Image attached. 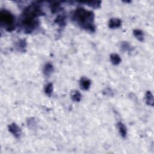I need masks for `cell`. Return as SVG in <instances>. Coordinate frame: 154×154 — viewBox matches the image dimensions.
I'll return each mask as SVG.
<instances>
[{"instance_id": "obj_15", "label": "cell", "mask_w": 154, "mask_h": 154, "mask_svg": "<svg viewBox=\"0 0 154 154\" xmlns=\"http://www.w3.org/2000/svg\"><path fill=\"white\" fill-rule=\"evenodd\" d=\"M27 46V43L25 40H21L20 41L18 42L17 44V48L19 49V50L21 51H24Z\"/></svg>"}, {"instance_id": "obj_8", "label": "cell", "mask_w": 154, "mask_h": 154, "mask_svg": "<svg viewBox=\"0 0 154 154\" xmlns=\"http://www.w3.org/2000/svg\"><path fill=\"white\" fill-rule=\"evenodd\" d=\"M117 126H118L119 132L121 136L123 138H126L127 135V129L125 125L124 124H122V122H118V124H117Z\"/></svg>"}, {"instance_id": "obj_9", "label": "cell", "mask_w": 154, "mask_h": 154, "mask_svg": "<svg viewBox=\"0 0 154 154\" xmlns=\"http://www.w3.org/2000/svg\"><path fill=\"white\" fill-rule=\"evenodd\" d=\"M145 100L146 104L149 106H153V96L150 91H147L145 95Z\"/></svg>"}, {"instance_id": "obj_2", "label": "cell", "mask_w": 154, "mask_h": 154, "mask_svg": "<svg viewBox=\"0 0 154 154\" xmlns=\"http://www.w3.org/2000/svg\"><path fill=\"white\" fill-rule=\"evenodd\" d=\"M71 19L83 29L90 32H94L95 31V15L93 11L79 7L72 12Z\"/></svg>"}, {"instance_id": "obj_17", "label": "cell", "mask_w": 154, "mask_h": 154, "mask_svg": "<svg viewBox=\"0 0 154 154\" xmlns=\"http://www.w3.org/2000/svg\"><path fill=\"white\" fill-rule=\"evenodd\" d=\"M87 4H89L88 5L90 6V7H92L93 8L95 9H98L100 7L101 2V1H97V2H86L85 3Z\"/></svg>"}, {"instance_id": "obj_16", "label": "cell", "mask_w": 154, "mask_h": 154, "mask_svg": "<svg viewBox=\"0 0 154 154\" xmlns=\"http://www.w3.org/2000/svg\"><path fill=\"white\" fill-rule=\"evenodd\" d=\"M60 8V4L59 3H54L52 4L51 5V10L52 11V13H55V12L57 11Z\"/></svg>"}, {"instance_id": "obj_10", "label": "cell", "mask_w": 154, "mask_h": 154, "mask_svg": "<svg viewBox=\"0 0 154 154\" xmlns=\"http://www.w3.org/2000/svg\"><path fill=\"white\" fill-rule=\"evenodd\" d=\"M110 61L113 65H118L121 62V58L119 55L116 54H112L110 55Z\"/></svg>"}, {"instance_id": "obj_6", "label": "cell", "mask_w": 154, "mask_h": 154, "mask_svg": "<svg viewBox=\"0 0 154 154\" xmlns=\"http://www.w3.org/2000/svg\"><path fill=\"white\" fill-rule=\"evenodd\" d=\"M122 21L118 18H112L108 22V27L111 29L118 28L121 26Z\"/></svg>"}, {"instance_id": "obj_1", "label": "cell", "mask_w": 154, "mask_h": 154, "mask_svg": "<svg viewBox=\"0 0 154 154\" xmlns=\"http://www.w3.org/2000/svg\"><path fill=\"white\" fill-rule=\"evenodd\" d=\"M40 6L39 4L33 3L24 9L21 17V25L24 32L31 33L39 26L38 17L43 15Z\"/></svg>"}, {"instance_id": "obj_18", "label": "cell", "mask_w": 154, "mask_h": 154, "mask_svg": "<svg viewBox=\"0 0 154 154\" xmlns=\"http://www.w3.org/2000/svg\"><path fill=\"white\" fill-rule=\"evenodd\" d=\"M121 48L124 51H129L131 49V46L129 45V44H128V43L126 42H123L122 45H121Z\"/></svg>"}, {"instance_id": "obj_14", "label": "cell", "mask_w": 154, "mask_h": 154, "mask_svg": "<svg viewBox=\"0 0 154 154\" xmlns=\"http://www.w3.org/2000/svg\"><path fill=\"white\" fill-rule=\"evenodd\" d=\"M53 91V85L52 83H48L46 85L45 87V93L48 96L51 97Z\"/></svg>"}, {"instance_id": "obj_3", "label": "cell", "mask_w": 154, "mask_h": 154, "mask_svg": "<svg viewBox=\"0 0 154 154\" xmlns=\"http://www.w3.org/2000/svg\"><path fill=\"white\" fill-rule=\"evenodd\" d=\"M15 17L7 10H2L0 12V21L6 30L11 32L15 29Z\"/></svg>"}, {"instance_id": "obj_4", "label": "cell", "mask_w": 154, "mask_h": 154, "mask_svg": "<svg viewBox=\"0 0 154 154\" xmlns=\"http://www.w3.org/2000/svg\"><path fill=\"white\" fill-rule=\"evenodd\" d=\"M9 131L13 134L16 139H20L21 136V129L15 123L9 125Z\"/></svg>"}, {"instance_id": "obj_5", "label": "cell", "mask_w": 154, "mask_h": 154, "mask_svg": "<svg viewBox=\"0 0 154 154\" xmlns=\"http://www.w3.org/2000/svg\"><path fill=\"white\" fill-rule=\"evenodd\" d=\"M91 85L90 80L85 77H82L79 81V86L84 90H88Z\"/></svg>"}, {"instance_id": "obj_13", "label": "cell", "mask_w": 154, "mask_h": 154, "mask_svg": "<svg viewBox=\"0 0 154 154\" xmlns=\"http://www.w3.org/2000/svg\"><path fill=\"white\" fill-rule=\"evenodd\" d=\"M55 22H56L59 26L63 27L66 25V17L65 16L60 15L55 19Z\"/></svg>"}, {"instance_id": "obj_12", "label": "cell", "mask_w": 154, "mask_h": 154, "mask_svg": "<svg viewBox=\"0 0 154 154\" xmlns=\"http://www.w3.org/2000/svg\"><path fill=\"white\" fill-rule=\"evenodd\" d=\"M72 100L74 102H79L81 100V95L78 91H73L71 94Z\"/></svg>"}, {"instance_id": "obj_11", "label": "cell", "mask_w": 154, "mask_h": 154, "mask_svg": "<svg viewBox=\"0 0 154 154\" xmlns=\"http://www.w3.org/2000/svg\"><path fill=\"white\" fill-rule=\"evenodd\" d=\"M133 34L138 40L140 42H143L144 40V33L141 30L135 29L133 31Z\"/></svg>"}, {"instance_id": "obj_7", "label": "cell", "mask_w": 154, "mask_h": 154, "mask_svg": "<svg viewBox=\"0 0 154 154\" xmlns=\"http://www.w3.org/2000/svg\"><path fill=\"white\" fill-rule=\"evenodd\" d=\"M53 71H54V67L50 63H46L44 66V69H43V72H44V74L46 77H50Z\"/></svg>"}]
</instances>
